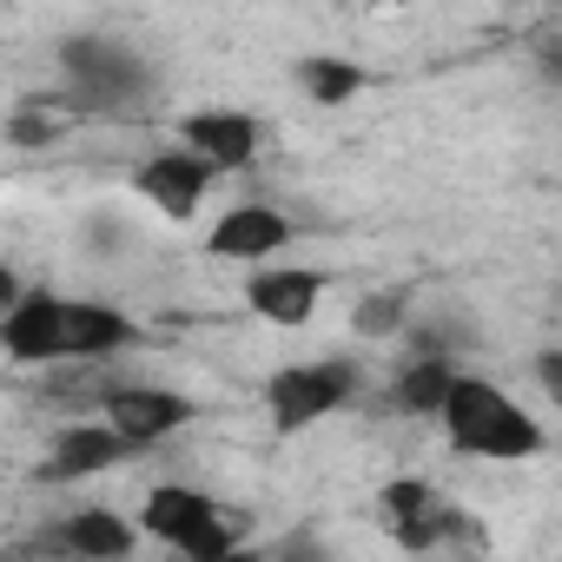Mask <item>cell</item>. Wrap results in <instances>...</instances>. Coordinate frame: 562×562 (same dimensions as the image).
Segmentation results:
<instances>
[{"instance_id":"19","label":"cell","mask_w":562,"mask_h":562,"mask_svg":"<svg viewBox=\"0 0 562 562\" xmlns=\"http://www.w3.org/2000/svg\"><path fill=\"white\" fill-rule=\"evenodd\" d=\"M536 384H542L549 404L562 411V351H542V358H536Z\"/></svg>"},{"instance_id":"6","label":"cell","mask_w":562,"mask_h":562,"mask_svg":"<svg viewBox=\"0 0 562 562\" xmlns=\"http://www.w3.org/2000/svg\"><path fill=\"white\" fill-rule=\"evenodd\" d=\"M378 516H384L391 542L411 549V555H430V549L457 542V522H463V509L443 503L424 476H391V483L378 490Z\"/></svg>"},{"instance_id":"16","label":"cell","mask_w":562,"mask_h":562,"mask_svg":"<svg viewBox=\"0 0 562 562\" xmlns=\"http://www.w3.org/2000/svg\"><path fill=\"white\" fill-rule=\"evenodd\" d=\"M404 305H411V292H378V299H358L351 331H358V338H391V331L404 325Z\"/></svg>"},{"instance_id":"7","label":"cell","mask_w":562,"mask_h":562,"mask_svg":"<svg viewBox=\"0 0 562 562\" xmlns=\"http://www.w3.org/2000/svg\"><path fill=\"white\" fill-rule=\"evenodd\" d=\"M100 424L120 430L133 450H146V443H166L179 424H192V397L159 391V384H113L100 391Z\"/></svg>"},{"instance_id":"21","label":"cell","mask_w":562,"mask_h":562,"mask_svg":"<svg viewBox=\"0 0 562 562\" xmlns=\"http://www.w3.org/2000/svg\"><path fill=\"white\" fill-rule=\"evenodd\" d=\"M205 562H265V555H258V549L245 542V549H225V555H205Z\"/></svg>"},{"instance_id":"12","label":"cell","mask_w":562,"mask_h":562,"mask_svg":"<svg viewBox=\"0 0 562 562\" xmlns=\"http://www.w3.org/2000/svg\"><path fill=\"white\" fill-rule=\"evenodd\" d=\"M120 457H133V443H126L120 430H106V424H67V430L54 437V457L41 463V476H47V483H80V476L113 470Z\"/></svg>"},{"instance_id":"22","label":"cell","mask_w":562,"mask_h":562,"mask_svg":"<svg viewBox=\"0 0 562 562\" xmlns=\"http://www.w3.org/2000/svg\"><path fill=\"white\" fill-rule=\"evenodd\" d=\"M0 562H27V555H0Z\"/></svg>"},{"instance_id":"10","label":"cell","mask_w":562,"mask_h":562,"mask_svg":"<svg viewBox=\"0 0 562 562\" xmlns=\"http://www.w3.org/2000/svg\"><path fill=\"white\" fill-rule=\"evenodd\" d=\"M179 146L199 153L212 172H245L258 159V120L251 113H232V106H205V113H186L179 120Z\"/></svg>"},{"instance_id":"20","label":"cell","mask_w":562,"mask_h":562,"mask_svg":"<svg viewBox=\"0 0 562 562\" xmlns=\"http://www.w3.org/2000/svg\"><path fill=\"white\" fill-rule=\"evenodd\" d=\"M536 67H542L549 80H562V27H555V34H549L542 47H536Z\"/></svg>"},{"instance_id":"9","label":"cell","mask_w":562,"mask_h":562,"mask_svg":"<svg viewBox=\"0 0 562 562\" xmlns=\"http://www.w3.org/2000/svg\"><path fill=\"white\" fill-rule=\"evenodd\" d=\"M318 299H325V271H312V265H258L245 278V305L265 325H285V331L305 325L318 312Z\"/></svg>"},{"instance_id":"17","label":"cell","mask_w":562,"mask_h":562,"mask_svg":"<svg viewBox=\"0 0 562 562\" xmlns=\"http://www.w3.org/2000/svg\"><path fill=\"white\" fill-rule=\"evenodd\" d=\"M41 106H47V100H41ZM54 133H60L54 106H47V113H34V100H27V106L8 120V139H14V146H54Z\"/></svg>"},{"instance_id":"1","label":"cell","mask_w":562,"mask_h":562,"mask_svg":"<svg viewBox=\"0 0 562 562\" xmlns=\"http://www.w3.org/2000/svg\"><path fill=\"white\" fill-rule=\"evenodd\" d=\"M133 318L93 299H60V292H27L0 318V345L14 364H60V358H106L133 345Z\"/></svg>"},{"instance_id":"15","label":"cell","mask_w":562,"mask_h":562,"mask_svg":"<svg viewBox=\"0 0 562 562\" xmlns=\"http://www.w3.org/2000/svg\"><path fill=\"white\" fill-rule=\"evenodd\" d=\"M299 87H305L318 106H345V100H358V93L371 87V74L351 67V60H338V54H312V60H299Z\"/></svg>"},{"instance_id":"18","label":"cell","mask_w":562,"mask_h":562,"mask_svg":"<svg viewBox=\"0 0 562 562\" xmlns=\"http://www.w3.org/2000/svg\"><path fill=\"white\" fill-rule=\"evenodd\" d=\"M265 562H331V555H325V542H318V536H285Z\"/></svg>"},{"instance_id":"5","label":"cell","mask_w":562,"mask_h":562,"mask_svg":"<svg viewBox=\"0 0 562 562\" xmlns=\"http://www.w3.org/2000/svg\"><path fill=\"white\" fill-rule=\"evenodd\" d=\"M351 397H358V371L338 364V358H325V364H285V371L265 378V411H271V424L285 430V437L312 430L318 417L345 411Z\"/></svg>"},{"instance_id":"3","label":"cell","mask_w":562,"mask_h":562,"mask_svg":"<svg viewBox=\"0 0 562 562\" xmlns=\"http://www.w3.org/2000/svg\"><path fill=\"white\" fill-rule=\"evenodd\" d=\"M60 74H67V100L80 113H139L153 100V67L106 34L60 41Z\"/></svg>"},{"instance_id":"13","label":"cell","mask_w":562,"mask_h":562,"mask_svg":"<svg viewBox=\"0 0 562 562\" xmlns=\"http://www.w3.org/2000/svg\"><path fill=\"white\" fill-rule=\"evenodd\" d=\"M292 245V218L285 212H271V205H238L212 225V251L218 258H271V251H285Z\"/></svg>"},{"instance_id":"4","label":"cell","mask_w":562,"mask_h":562,"mask_svg":"<svg viewBox=\"0 0 562 562\" xmlns=\"http://www.w3.org/2000/svg\"><path fill=\"white\" fill-rule=\"evenodd\" d=\"M139 529L159 536L166 549H179L186 562H205V555H225V549H245V509H225L186 483H159L139 509Z\"/></svg>"},{"instance_id":"14","label":"cell","mask_w":562,"mask_h":562,"mask_svg":"<svg viewBox=\"0 0 562 562\" xmlns=\"http://www.w3.org/2000/svg\"><path fill=\"white\" fill-rule=\"evenodd\" d=\"M450 391H457V371H450L443 358H417V364H404V371H397L391 404H397L404 417H443Z\"/></svg>"},{"instance_id":"2","label":"cell","mask_w":562,"mask_h":562,"mask_svg":"<svg viewBox=\"0 0 562 562\" xmlns=\"http://www.w3.org/2000/svg\"><path fill=\"white\" fill-rule=\"evenodd\" d=\"M443 437L457 457H483V463H522L542 450V424H529V411L476 371H457V391L443 404Z\"/></svg>"},{"instance_id":"11","label":"cell","mask_w":562,"mask_h":562,"mask_svg":"<svg viewBox=\"0 0 562 562\" xmlns=\"http://www.w3.org/2000/svg\"><path fill=\"white\" fill-rule=\"evenodd\" d=\"M139 542V529L120 516V509H74L67 522H54L47 549L54 555H74V562H126Z\"/></svg>"},{"instance_id":"8","label":"cell","mask_w":562,"mask_h":562,"mask_svg":"<svg viewBox=\"0 0 562 562\" xmlns=\"http://www.w3.org/2000/svg\"><path fill=\"white\" fill-rule=\"evenodd\" d=\"M212 179H218V172H212L199 153H186V146H166V153H153V159L133 172L139 199L159 205V218H172V225H186V218L199 212V199L212 192Z\"/></svg>"}]
</instances>
